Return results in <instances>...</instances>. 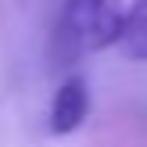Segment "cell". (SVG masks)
I'll list each match as a JSON object with an SVG mask.
<instances>
[{
    "mask_svg": "<svg viewBox=\"0 0 147 147\" xmlns=\"http://www.w3.org/2000/svg\"><path fill=\"white\" fill-rule=\"evenodd\" d=\"M122 18H126L122 0H65L50 36L54 68H72L83 57L115 47L122 32Z\"/></svg>",
    "mask_w": 147,
    "mask_h": 147,
    "instance_id": "cell-1",
    "label": "cell"
},
{
    "mask_svg": "<svg viewBox=\"0 0 147 147\" xmlns=\"http://www.w3.org/2000/svg\"><path fill=\"white\" fill-rule=\"evenodd\" d=\"M90 115V86L83 76H68L54 93V104H50V133L54 136H68Z\"/></svg>",
    "mask_w": 147,
    "mask_h": 147,
    "instance_id": "cell-2",
    "label": "cell"
},
{
    "mask_svg": "<svg viewBox=\"0 0 147 147\" xmlns=\"http://www.w3.org/2000/svg\"><path fill=\"white\" fill-rule=\"evenodd\" d=\"M115 47L129 61H147V0H133L122 18V32Z\"/></svg>",
    "mask_w": 147,
    "mask_h": 147,
    "instance_id": "cell-3",
    "label": "cell"
}]
</instances>
